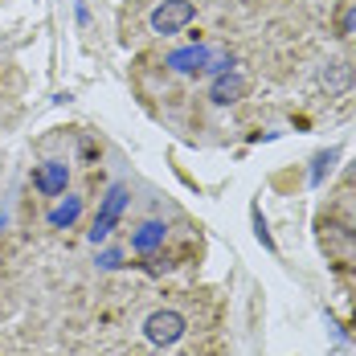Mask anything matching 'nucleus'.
Instances as JSON below:
<instances>
[{
    "mask_svg": "<svg viewBox=\"0 0 356 356\" xmlns=\"http://www.w3.org/2000/svg\"><path fill=\"white\" fill-rule=\"evenodd\" d=\"M127 201H131L127 184H111V188H107V197H103V205H99V217H95V229H90V242H95V246L111 238V229H115L119 213L127 209Z\"/></svg>",
    "mask_w": 356,
    "mask_h": 356,
    "instance_id": "obj_1",
    "label": "nucleus"
},
{
    "mask_svg": "<svg viewBox=\"0 0 356 356\" xmlns=\"http://www.w3.org/2000/svg\"><path fill=\"white\" fill-rule=\"evenodd\" d=\"M184 332H188V323H184V316H180V312H152V316L143 320V336H147L156 348L177 344Z\"/></svg>",
    "mask_w": 356,
    "mask_h": 356,
    "instance_id": "obj_2",
    "label": "nucleus"
},
{
    "mask_svg": "<svg viewBox=\"0 0 356 356\" xmlns=\"http://www.w3.org/2000/svg\"><path fill=\"white\" fill-rule=\"evenodd\" d=\"M193 17H197L193 0H164V4H156V13H152V33L172 37V33H180Z\"/></svg>",
    "mask_w": 356,
    "mask_h": 356,
    "instance_id": "obj_3",
    "label": "nucleus"
},
{
    "mask_svg": "<svg viewBox=\"0 0 356 356\" xmlns=\"http://www.w3.org/2000/svg\"><path fill=\"white\" fill-rule=\"evenodd\" d=\"M66 184H70V164H62V160H45L33 168V188L41 197H58V193H66Z\"/></svg>",
    "mask_w": 356,
    "mask_h": 356,
    "instance_id": "obj_4",
    "label": "nucleus"
},
{
    "mask_svg": "<svg viewBox=\"0 0 356 356\" xmlns=\"http://www.w3.org/2000/svg\"><path fill=\"white\" fill-rule=\"evenodd\" d=\"M246 78L238 70H225V74H217L213 78V86H209V99H213L217 107H234V103H242L246 99Z\"/></svg>",
    "mask_w": 356,
    "mask_h": 356,
    "instance_id": "obj_5",
    "label": "nucleus"
},
{
    "mask_svg": "<svg viewBox=\"0 0 356 356\" xmlns=\"http://www.w3.org/2000/svg\"><path fill=\"white\" fill-rule=\"evenodd\" d=\"M205 62H209V45H184V49L168 54V66L177 74H201Z\"/></svg>",
    "mask_w": 356,
    "mask_h": 356,
    "instance_id": "obj_6",
    "label": "nucleus"
},
{
    "mask_svg": "<svg viewBox=\"0 0 356 356\" xmlns=\"http://www.w3.org/2000/svg\"><path fill=\"white\" fill-rule=\"evenodd\" d=\"M164 238H168V225L164 221H143L140 229L131 234V250L136 254H152V250L164 246Z\"/></svg>",
    "mask_w": 356,
    "mask_h": 356,
    "instance_id": "obj_7",
    "label": "nucleus"
},
{
    "mask_svg": "<svg viewBox=\"0 0 356 356\" xmlns=\"http://www.w3.org/2000/svg\"><path fill=\"white\" fill-rule=\"evenodd\" d=\"M320 86L327 95H344V90L353 86V66H348V62H332V66L320 74Z\"/></svg>",
    "mask_w": 356,
    "mask_h": 356,
    "instance_id": "obj_8",
    "label": "nucleus"
},
{
    "mask_svg": "<svg viewBox=\"0 0 356 356\" xmlns=\"http://www.w3.org/2000/svg\"><path fill=\"white\" fill-rule=\"evenodd\" d=\"M78 217H82V197H66L62 205L49 209V225H54V229H70Z\"/></svg>",
    "mask_w": 356,
    "mask_h": 356,
    "instance_id": "obj_9",
    "label": "nucleus"
},
{
    "mask_svg": "<svg viewBox=\"0 0 356 356\" xmlns=\"http://www.w3.org/2000/svg\"><path fill=\"white\" fill-rule=\"evenodd\" d=\"M225 70H234V54L229 49H217V45H209V62H205V70L201 74H225Z\"/></svg>",
    "mask_w": 356,
    "mask_h": 356,
    "instance_id": "obj_10",
    "label": "nucleus"
},
{
    "mask_svg": "<svg viewBox=\"0 0 356 356\" xmlns=\"http://www.w3.org/2000/svg\"><path fill=\"white\" fill-rule=\"evenodd\" d=\"M336 156H340L336 147H332V152H320V156H316V168H312V184H320V180H323V172H332Z\"/></svg>",
    "mask_w": 356,
    "mask_h": 356,
    "instance_id": "obj_11",
    "label": "nucleus"
},
{
    "mask_svg": "<svg viewBox=\"0 0 356 356\" xmlns=\"http://www.w3.org/2000/svg\"><path fill=\"white\" fill-rule=\"evenodd\" d=\"M254 238H258L262 246H266L270 254H275V238H270V229H266V217L258 213V209H254Z\"/></svg>",
    "mask_w": 356,
    "mask_h": 356,
    "instance_id": "obj_12",
    "label": "nucleus"
},
{
    "mask_svg": "<svg viewBox=\"0 0 356 356\" xmlns=\"http://www.w3.org/2000/svg\"><path fill=\"white\" fill-rule=\"evenodd\" d=\"M99 266H103V270H115V266H123V254H119V250H103V254H99Z\"/></svg>",
    "mask_w": 356,
    "mask_h": 356,
    "instance_id": "obj_13",
    "label": "nucleus"
},
{
    "mask_svg": "<svg viewBox=\"0 0 356 356\" xmlns=\"http://www.w3.org/2000/svg\"><path fill=\"white\" fill-rule=\"evenodd\" d=\"M4 225H8V217H4V213H0V234H4Z\"/></svg>",
    "mask_w": 356,
    "mask_h": 356,
    "instance_id": "obj_14",
    "label": "nucleus"
}]
</instances>
